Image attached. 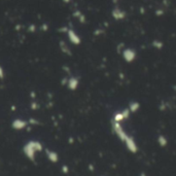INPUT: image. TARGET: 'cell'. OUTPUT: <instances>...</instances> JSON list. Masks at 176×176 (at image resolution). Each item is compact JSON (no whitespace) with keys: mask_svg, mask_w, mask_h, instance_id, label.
Wrapping results in <instances>:
<instances>
[{"mask_svg":"<svg viewBox=\"0 0 176 176\" xmlns=\"http://www.w3.org/2000/svg\"><path fill=\"white\" fill-rule=\"evenodd\" d=\"M24 153L30 161L35 160V153L42 150V144L39 141H29L24 146Z\"/></svg>","mask_w":176,"mask_h":176,"instance_id":"obj_1","label":"cell"},{"mask_svg":"<svg viewBox=\"0 0 176 176\" xmlns=\"http://www.w3.org/2000/svg\"><path fill=\"white\" fill-rule=\"evenodd\" d=\"M28 125V123L26 121H24V119H20V118H18V119H15V121L13 122V128L15 129V130H23V129H25L26 127Z\"/></svg>","mask_w":176,"mask_h":176,"instance_id":"obj_2","label":"cell"},{"mask_svg":"<svg viewBox=\"0 0 176 176\" xmlns=\"http://www.w3.org/2000/svg\"><path fill=\"white\" fill-rule=\"evenodd\" d=\"M45 153H47L48 159L50 160L52 163H57L59 161V154L54 150H50V149H45Z\"/></svg>","mask_w":176,"mask_h":176,"instance_id":"obj_3","label":"cell"},{"mask_svg":"<svg viewBox=\"0 0 176 176\" xmlns=\"http://www.w3.org/2000/svg\"><path fill=\"white\" fill-rule=\"evenodd\" d=\"M67 34H68V37H69L70 41L73 42V43L77 44V43H79V42H80V38L78 37V35H77V34L74 32V31H72V30H68Z\"/></svg>","mask_w":176,"mask_h":176,"instance_id":"obj_4","label":"cell"},{"mask_svg":"<svg viewBox=\"0 0 176 176\" xmlns=\"http://www.w3.org/2000/svg\"><path fill=\"white\" fill-rule=\"evenodd\" d=\"M125 142L127 144V147L132 151V153H135V151H137V146H136V144L134 142V140H133L132 138H130V137H128L126 140H125Z\"/></svg>","mask_w":176,"mask_h":176,"instance_id":"obj_5","label":"cell"},{"mask_svg":"<svg viewBox=\"0 0 176 176\" xmlns=\"http://www.w3.org/2000/svg\"><path fill=\"white\" fill-rule=\"evenodd\" d=\"M77 86H78V80L76 78H71L68 80V87L71 90H75Z\"/></svg>","mask_w":176,"mask_h":176,"instance_id":"obj_6","label":"cell"},{"mask_svg":"<svg viewBox=\"0 0 176 176\" xmlns=\"http://www.w3.org/2000/svg\"><path fill=\"white\" fill-rule=\"evenodd\" d=\"M159 141H160V144H161V145H162V146H165V145H166V143H167V141H166V139H165V138H164V137H163V136H161V137H160Z\"/></svg>","mask_w":176,"mask_h":176,"instance_id":"obj_7","label":"cell"},{"mask_svg":"<svg viewBox=\"0 0 176 176\" xmlns=\"http://www.w3.org/2000/svg\"><path fill=\"white\" fill-rule=\"evenodd\" d=\"M62 171H63V173H65V174H67L68 172H69V168H68V166H63L62 167Z\"/></svg>","mask_w":176,"mask_h":176,"instance_id":"obj_8","label":"cell"},{"mask_svg":"<svg viewBox=\"0 0 176 176\" xmlns=\"http://www.w3.org/2000/svg\"><path fill=\"white\" fill-rule=\"evenodd\" d=\"M4 77V71H3L2 67L0 66V78H3Z\"/></svg>","mask_w":176,"mask_h":176,"instance_id":"obj_9","label":"cell"},{"mask_svg":"<svg viewBox=\"0 0 176 176\" xmlns=\"http://www.w3.org/2000/svg\"><path fill=\"white\" fill-rule=\"evenodd\" d=\"M29 123L31 125H38V122L36 121V119H30Z\"/></svg>","mask_w":176,"mask_h":176,"instance_id":"obj_10","label":"cell"},{"mask_svg":"<svg viewBox=\"0 0 176 176\" xmlns=\"http://www.w3.org/2000/svg\"><path fill=\"white\" fill-rule=\"evenodd\" d=\"M141 176H145V174H141Z\"/></svg>","mask_w":176,"mask_h":176,"instance_id":"obj_11","label":"cell"}]
</instances>
